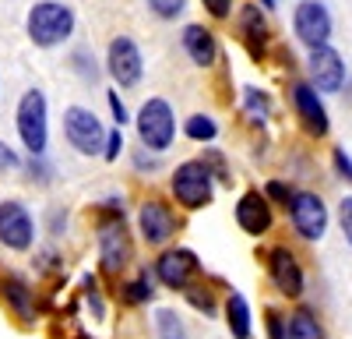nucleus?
Masks as SVG:
<instances>
[{
  "label": "nucleus",
  "mask_w": 352,
  "mask_h": 339,
  "mask_svg": "<svg viewBox=\"0 0 352 339\" xmlns=\"http://www.w3.org/2000/svg\"><path fill=\"white\" fill-rule=\"evenodd\" d=\"M169 187H173L176 205L187 209V212H197V209L215 202V181H212L208 166H204L201 159H187V163L176 166Z\"/></svg>",
  "instance_id": "39448f33"
},
{
  "label": "nucleus",
  "mask_w": 352,
  "mask_h": 339,
  "mask_svg": "<svg viewBox=\"0 0 352 339\" xmlns=\"http://www.w3.org/2000/svg\"><path fill=\"white\" fill-rule=\"evenodd\" d=\"M124 304L127 307H144V304H152L155 300V276L144 269V272H138L134 279H127L124 282Z\"/></svg>",
  "instance_id": "5701e85b"
},
{
  "label": "nucleus",
  "mask_w": 352,
  "mask_h": 339,
  "mask_svg": "<svg viewBox=\"0 0 352 339\" xmlns=\"http://www.w3.org/2000/svg\"><path fill=\"white\" fill-rule=\"evenodd\" d=\"M264 198H268V202H278V205H289L292 187L285 181H268V184H264Z\"/></svg>",
  "instance_id": "72a5a7b5"
},
{
  "label": "nucleus",
  "mask_w": 352,
  "mask_h": 339,
  "mask_svg": "<svg viewBox=\"0 0 352 339\" xmlns=\"http://www.w3.org/2000/svg\"><path fill=\"white\" fill-rule=\"evenodd\" d=\"M243 113L254 127H264L268 117L275 113V99L264 89H257V85H243Z\"/></svg>",
  "instance_id": "4be33fe9"
},
{
  "label": "nucleus",
  "mask_w": 352,
  "mask_h": 339,
  "mask_svg": "<svg viewBox=\"0 0 352 339\" xmlns=\"http://www.w3.org/2000/svg\"><path fill=\"white\" fill-rule=\"evenodd\" d=\"M152 276L169 290H187L201 276V258H197V251H190V247H166L155 258Z\"/></svg>",
  "instance_id": "9d476101"
},
{
  "label": "nucleus",
  "mask_w": 352,
  "mask_h": 339,
  "mask_svg": "<svg viewBox=\"0 0 352 339\" xmlns=\"http://www.w3.org/2000/svg\"><path fill=\"white\" fill-rule=\"evenodd\" d=\"M134 166L141 170V174H144V170H148V174H155L159 159H155V152H148V149H138V152H134Z\"/></svg>",
  "instance_id": "58836bf2"
},
{
  "label": "nucleus",
  "mask_w": 352,
  "mask_h": 339,
  "mask_svg": "<svg viewBox=\"0 0 352 339\" xmlns=\"http://www.w3.org/2000/svg\"><path fill=\"white\" fill-rule=\"evenodd\" d=\"M50 219H53V223H50V234L60 237V230H67V212H64V209H53Z\"/></svg>",
  "instance_id": "a19ab883"
},
{
  "label": "nucleus",
  "mask_w": 352,
  "mask_h": 339,
  "mask_svg": "<svg viewBox=\"0 0 352 339\" xmlns=\"http://www.w3.org/2000/svg\"><path fill=\"white\" fill-rule=\"evenodd\" d=\"M184 294H187V304H190L194 311H204V315H215V311H219V307H215V297H212L208 287H204V290H201V287H187Z\"/></svg>",
  "instance_id": "cd10ccee"
},
{
  "label": "nucleus",
  "mask_w": 352,
  "mask_h": 339,
  "mask_svg": "<svg viewBox=\"0 0 352 339\" xmlns=\"http://www.w3.org/2000/svg\"><path fill=\"white\" fill-rule=\"evenodd\" d=\"M226 325L232 339H250L254 336V315H250V300L240 290H229L226 297Z\"/></svg>",
  "instance_id": "aec40b11"
},
{
  "label": "nucleus",
  "mask_w": 352,
  "mask_h": 339,
  "mask_svg": "<svg viewBox=\"0 0 352 339\" xmlns=\"http://www.w3.org/2000/svg\"><path fill=\"white\" fill-rule=\"evenodd\" d=\"M236 36L243 43V50L250 53V61H264L272 50V25L264 18V8L261 4H243L240 14H236Z\"/></svg>",
  "instance_id": "4468645a"
},
{
  "label": "nucleus",
  "mask_w": 352,
  "mask_h": 339,
  "mask_svg": "<svg viewBox=\"0 0 352 339\" xmlns=\"http://www.w3.org/2000/svg\"><path fill=\"white\" fill-rule=\"evenodd\" d=\"M187 56L197 64V68H212L219 61V39L212 28H204V25H187L184 28V36H180Z\"/></svg>",
  "instance_id": "6ab92c4d"
},
{
  "label": "nucleus",
  "mask_w": 352,
  "mask_h": 339,
  "mask_svg": "<svg viewBox=\"0 0 352 339\" xmlns=\"http://www.w3.org/2000/svg\"><path fill=\"white\" fill-rule=\"evenodd\" d=\"M134 127H138V138H141V149L166 152L176 141V113H173L169 99H162V96L144 99L138 117H134Z\"/></svg>",
  "instance_id": "20e7f679"
},
{
  "label": "nucleus",
  "mask_w": 352,
  "mask_h": 339,
  "mask_svg": "<svg viewBox=\"0 0 352 339\" xmlns=\"http://www.w3.org/2000/svg\"><path fill=\"white\" fill-rule=\"evenodd\" d=\"M201 4H204V11H208L215 21H226L232 14V0H201Z\"/></svg>",
  "instance_id": "4c0bfd02"
},
{
  "label": "nucleus",
  "mask_w": 352,
  "mask_h": 339,
  "mask_svg": "<svg viewBox=\"0 0 352 339\" xmlns=\"http://www.w3.org/2000/svg\"><path fill=\"white\" fill-rule=\"evenodd\" d=\"M106 71H109V78L116 81V89H138L141 78H144V56H141V46H138L131 36H116V39H109V50H106Z\"/></svg>",
  "instance_id": "1a4fd4ad"
},
{
  "label": "nucleus",
  "mask_w": 352,
  "mask_h": 339,
  "mask_svg": "<svg viewBox=\"0 0 352 339\" xmlns=\"http://www.w3.org/2000/svg\"><path fill=\"white\" fill-rule=\"evenodd\" d=\"M268 276L275 282V290L282 297H289V300H300L303 290H307V272H303L300 258L285 244H275L268 251Z\"/></svg>",
  "instance_id": "ddd939ff"
},
{
  "label": "nucleus",
  "mask_w": 352,
  "mask_h": 339,
  "mask_svg": "<svg viewBox=\"0 0 352 339\" xmlns=\"http://www.w3.org/2000/svg\"><path fill=\"white\" fill-rule=\"evenodd\" d=\"M85 287H88V311H92V318H96V322H102V318H106V307H102V294L96 290V282H92V279H88Z\"/></svg>",
  "instance_id": "e433bc0d"
},
{
  "label": "nucleus",
  "mask_w": 352,
  "mask_h": 339,
  "mask_svg": "<svg viewBox=\"0 0 352 339\" xmlns=\"http://www.w3.org/2000/svg\"><path fill=\"white\" fill-rule=\"evenodd\" d=\"M338 226H342V234L352 247V194H345L342 202H338Z\"/></svg>",
  "instance_id": "f704fd0d"
},
{
  "label": "nucleus",
  "mask_w": 352,
  "mask_h": 339,
  "mask_svg": "<svg viewBox=\"0 0 352 339\" xmlns=\"http://www.w3.org/2000/svg\"><path fill=\"white\" fill-rule=\"evenodd\" d=\"M138 226H141V237L152 247H159V244L173 240V234L180 230V219H176V212L166 202L148 198V202H141V209H138Z\"/></svg>",
  "instance_id": "f3484780"
},
{
  "label": "nucleus",
  "mask_w": 352,
  "mask_h": 339,
  "mask_svg": "<svg viewBox=\"0 0 352 339\" xmlns=\"http://www.w3.org/2000/svg\"><path fill=\"white\" fill-rule=\"evenodd\" d=\"M261 8H264V11H275V8H278V0H261Z\"/></svg>",
  "instance_id": "37998d69"
},
{
  "label": "nucleus",
  "mask_w": 352,
  "mask_h": 339,
  "mask_svg": "<svg viewBox=\"0 0 352 339\" xmlns=\"http://www.w3.org/2000/svg\"><path fill=\"white\" fill-rule=\"evenodd\" d=\"M201 163L208 166V174H212V181H219L222 187H229V184H232V170H229V163H226V156H222L219 149H204Z\"/></svg>",
  "instance_id": "a878e982"
},
{
  "label": "nucleus",
  "mask_w": 352,
  "mask_h": 339,
  "mask_svg": "<svg viewBox=\"0 0 352 339\" xmlns=\"http://www.w3.org/2000/svg\"><path fill=\"white\" fill-rule=\"evenodd\" d=\"M184 8H187V0H148V11L162 21H176L184 14Z\"/></svg>",
  "instance_id": "c85d7f7f"
},
{
  "label": "nucleus",
  "mask_w": 352,
  "mask_h": 339,
  "mask_svg": "<svg viewBox=\"0 0 352 339\" xmlns=\"http://www.w3.org/2000/svg\"><path fill=\"white\" fill-rule=\"evenodd\" d=\"M282 339H324V325L307 304H300L292 315L285 318V336Z\"/></svg>",
  "instance_id": "412c9836"
},
{
  "label": "nucleus",
  "mask_w": 352,
  "mask_h": 339,
  "mask_svg": "<svg viewBox=\"0 0 352 339\" xmlns=\"http://www.w3.org/2000/svg\"><path fill=\"white\" fill-rule=\"evenodd\" d=\"M124 152V127H106V141H102V159L116 163Z\"/></svg>",
  "instance_id": "c756f323"
},
{
  "label": "nucleus",
  "mask_w": 352,
  "mask_h": 339,
  "mask_svg": "<svg viewBox=\"0 0 352 339\" xmlns=\"http://www.w3.org/2000/svg\"><path fill=\"white\" fill-rule=\"evenodd\" d=\"M0 244L11 251H32L36 247V219L25 202L4 198L0 202Z\"/></svg>",
  "instance_id": "9b49d317"
},
{
  "label": "nucleus",
  "mask_w": 352,
  "mask_h": 339,
  "mask_svg": "<svg viewBox=\"0 0 352 339\" xmlns=\"http://www.w3.org/2000/svg\"><path fill=\"white\" fill-rule=\"evenodd\" d=\"M14 127L28 156H43L50 145V103L43 89H25L14 110Z\"/></svg>",
  "instance_id": "7ed1b4c3"
},
{
  "label": "nucleus",
  "mask_w": 352,
  "mask_h": 339,
  "mask_svg": "<svg viewBox=\"0 0 352 339\" xmlns=\"http://www.w3.org/2000/svg\"><path fill=\"white\" fill-rule=\"evenodd\" d=\"M64 138L78 156H102L106 127L88 106H67L64 110Z\"/></svg>",
  "instance_id": "0eeeda50"
},
{
  "label": "nucleus",
  "mask_w": 352,
  "mask_h": 339,
  "mask_svg": "<svg viewBox=\"0 0 352 339\" xmlns=\"http://www.w3.org/2000/svg\"><path fill=\"white\" fill-rule=\"evenodd\" d=\"M292 32H296V39L307 50L331 43L335 21H331V11H328L324 0H300L296 11H292Z\"/></svg>",
  "instance_id": "6e6552de"
},
{
  "label": "nucleus",
  "mask_w": 352,
  "mask_h": 339,
  "mask_svg": "<svg viewBox=\"0 0 352 339\" xmlns=\"http://www.w3.org/2000/svg\"><path fill=\"white\" fill-rule=\"evenodd\" d=\"M264 322H268V339H282L285 336V318L278 315V311H268Z\"/></svg>",
  "instance_id": "ea45409f"
},
{
  "label": "nucleus",
  "mask_w": 352,
  "mask_h": 339,
  "mask_svg": "<svg viewBox=\"0 0 352 339\" xmlns=\"http://www.w3.org/2000/svg\"><path fill=\"white\" fill-rule=\"evenodd\" d=\"M106 103H109V113H113V127H124V124H131V110L124 106L120 92L109 89V92H106Z\"/></svg>",
  "instance_id": "2f4dec72"
},
{
  "label": "nucleus",
  "mask_w": 352,
  "mask_h": 339,
  "mask_svg": "<svg viewBox=\"0 0 352 339\" xmlns=\"http://www.w3.org/2000/svg\"><path fill=\"white\" fill-rule=\"evenodd\" d=\"M21 170L28 174V181H36V184H50L53 181V163L46 156H32L28 163H21Z\"/></svg>",
  "instance_id": "bb28decb"
},
{
  "label": "nucleus",
  "mask_w": 352,
  "mask_h": 339,
  "mask_svg": "<svg viewBox=\"0 0 352 339\" xmlns=\"http://www.w3.org/2000/svg\"><path fill=\"white\" fill-rule=\"evenodd\" d=\"M18 170H21V156L0 138V174H18Z\"/></svg>",
  "instance_id": "473e14b6"
},
{
  "label": "nucleus",
  "mask_w": 352,
  "mask_h": 339,
  "mask_svg": "<svg viewBox=\"0 0 352 339\" xmlns=\"http://www.w3.org/2000/svg\"><path fill=\"white\" fill-rule=\"evenodd\" d=\"M285 212H289L292 230H296L303 240L317 244L320 237L328 234L331 216H328V205H324V198H320V194H314V191H292Z\"/></svg>",
  "instance_id": "423d86ee"
},
{
  "label": "nucleus",
  "mask_w": 352,
  "mask_h": 339,
  "mask_svg": "<svg viewBox=\"0 0 352 339\" xmlns=\"http://www.w3.org/2000/svg\"><path fill=\"white\" fill-rule=\"evenodd\" d=\"M232 216H236V226L247 237H264L275 226V209H272L268 198H264V191H257V187H250L236 198Z\"/></svg>",
  "instance_id": "dca6fc26"
},
{
  "label": "nucleus",
  "mask_w": 352,
  "mask_h": 339,
  "mask_svg": "<svg viewBox=\"0 0 352 339\" xmlns=\"http://www.w3.org/2000/svg\"><path fill=\"white\" fill-rule=\"evenodd\" d=\"M184 134L190 141H197V145H212V141L219 138V124H215V117H208V113H190V117L184 121Z\"/></svg>",
  "instance_id": "b1692460"
},
{
  "label": "nucleus",
  "mask_w": 352,
  "mask_h": 339,
  "mask_svg": "<svg viewBox=\"0 0 352 339\" xmlns=\"http://www.w3.org/2000/svg\"><path fill=\"white\" fill-rule=\"evenodd\" d=\"M155 332L159 339H187V325L173 307H155Z\"/></svg>",
  "instance_id": "393cba45"
},
{
  "label": "nucleus",
  "mask_w": 352,
  "mask_h": 339,
  "mask_svg": "<svg viewBox=\"0 0 352 339\" xmlns=\"http://www.w3.org/2000/svg\"><path fill=\"white\" fill-rule=\"evenodd\" d=\"M96 240H99V265L106 276H120L131 262V230L124 219L120 198H106L96 205Z\"/></svg>",
  "instance_id": "f257e3e1"
},
{
  "label": "nucleus",
  "mask_w": 352,
  "mask_h": 339,
  "mask_svg": "<svg viewBox=\"0 0 352 339\" xmlns=\"http://www.w3.org/2000/svg\"><path fill=\"white\" fill-rule=\"evenodd\" d=\"M307 71H310V85L317 92H342V85H345V61H342V53L324 43V46H317L310 50L307 56Z\"/></svg>",
  "instance_id": "2eb2a0df"
},
{
  "label": "nucleus",
  "mask_w": 352,
  "mask_h": 339,
  "mask_svg": "<svg viewBox=\"0 0 352 339\" xmlns=\"http://www.w3.org/2000/svg\"><path fill=\"white\" fill-rule=\"evenodd\" d=\"M331 163H335V174L352 187V156H349L345 149H335V152H331Z\"/></svg>",
  "instance_id": "c9c22d12"
},
{
  "label": "nucleus",
  "mask_w": 352,
  "mask_h": 339,
  "mask_svg": "<svg viewBox=\"0 0 352 339\" xmlns=\"http://www.w3.org/2000/svg\"><path fill=\"white\" fill-rule=\"evenodd\" d=\"M74 11L60 0H39V4L28 8L25 14V32L32 39V46L39 50H53V46H64L74 36Z\"/></svg>",
  "instance_id": "f03ea898"
},
{
  "label": "nucleus",
  "mask_w": 352,
  "mask_h": 339,
  "mask_svg": "<svg viewBox=\"0 0 352 339\" xmlns=\"http://www.w3.org/2000/svg\"><path fill=\"white\" fill-rule=\"evenodd\" d=\"M56 262H60V254H56V251H46V254H39V269H53Z\"/></svg>",
  "instance_id": "79ce46f5"
},
{
  "label": "nucleus",
  "mask_w": 352,
  "mask_h": 339,
  "mask_svg": "<svg viewBox=\"0 0 352 339\" xmlns=\"http://www.w3.org/2000/svg\"><path fill=\"white\" fill-rule=\"evenodd\" d=\"M71 68L78 71V78H81V81H96V78H99L96 61H92V56H88L85 50H74V53H71Z\"/></svg>",
  "instance_id": "7c9ffc66"
},
{
  "label": "nucleus",
  "mask_w": 352,
  "mask_h": 339,
  "mask_svg": "<svg viewBox=\"0 0 352 339\" xmlns=\"http://www.w3.org/2000/svg\"><path fill=\"white\" fill-rule=\"evenodd\" d=\"M292 110H296V121L310 138H328L331 134V117H328V106L320 99V92L314 89L310 81H296L292 85Z\"/></svg>",
  "instance_id": "f8f14e48"
},
{
  "label": "nucleus",
  "mask_w": 352,
  "mask_h": 339,
  "mask_svg": "<svg viewBox=\"0 0 352 339\" xmlns=\"http://www.w3.org/2000/svg\"><path fill=\"white\" fill-rule=\"evenodd\" d=\"M0 297H4V304L14 311L21 322H36V294H32V287H28L25 276L8 272L4 282H0Z\"/></svg>",
  "instance_id": "a211bd4d"
}]
</instances>
